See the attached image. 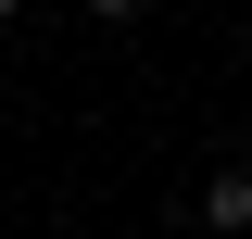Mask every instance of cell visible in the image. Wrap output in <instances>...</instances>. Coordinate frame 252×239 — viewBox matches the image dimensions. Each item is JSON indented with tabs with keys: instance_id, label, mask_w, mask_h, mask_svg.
Instances as JSON below:
<instances>
[{
	"instance_id": "6da1fadb",
	"label": "cell",
	"mask_w": 252,
	"mask_h": 239,
	"mask_svg": "<svg viewBox=\"0 0 252 239\" xmlns=\"http://www.w3.org/2000/svg\"><path fill=\"white\" fill-rule=\"evenodd\" d=\"M202 227H215V239H240V227H252V177H240V164L202 189Z\"/></svg>"
},
{
	"instance_id": "7a4b0ae2",
	"label": "cell",
	"mask_w": 252,
	"mask_h": 239,
	"mask_svg": "<svg viewBox=\"0 0 252 239\" xmlns=\"http://www.w3.org/2000/svg\"><path fill=\"white\" fill-rule=\"evenodd\" d=\"M89 13H139V0H89Z\"/></svg>"
},
{
	"instance_id": "3957f363",
	"label": "cell",
	"mask_w": 252,
	"mask_h": 239,
	"mask_svg": "<svg viewBox=\"0 0 252 239\" xmlns=\"http://www.w3.org/2000/svg\"><path fill=\"white\" fill-rule=\"evenodd\" d=\"M0 13H26V0H0Z\"/></svg>"
}]
</instances>
